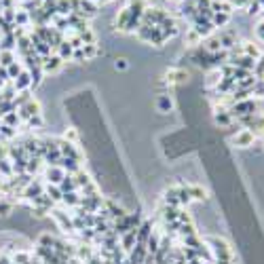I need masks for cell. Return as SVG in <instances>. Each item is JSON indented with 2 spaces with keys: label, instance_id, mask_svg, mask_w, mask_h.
I'll return each mask as SVG.
<instances>
[{
  "label": "cell",
  "instance_id": "cell-1",
  "mask_svg": "<svg viewBox=\"0 0 264 264\" xmlns=\"http://www.w3.org/2000/svg\"><path fill=\"white\" fill-rule=\"evenodd\" d=\"M207 241L214 245V248H209L211 262L214 264H231L233 262V252L226 241H222V239H207Z\"/></svg>",
  "mask_w": 264,
  "mask_h": 264
},
{
  "label": "cell",
  "instance_id": "cell-2",
  "mask_svg": "<svg viewBox=\"0 0 264 264\" xmlns=\"http://www.w3.org/2000/svg\"><path fill=\"white\" fill-rule=\"evenodd\" d=\"M254 131H250V129H243V131H239L237 135H235V139H233V144L235 146H239V148H248V146H252V142H254Z\"/></svg>",
  "mask_w": 264,
  "mask_h": 264
},
{
  "label": "cell",
  "instance_id": "cell-3",
  "mask_svg": "<svg viewBox=\"0 0 264 264\" xmlns=\"http://www.w3.org/2000/svg\"><path fill=\"white\" fill-rule=\"evenodd\" d=\"M62 64H64V59H62L59 55L45 57V62H40V70H43L45 74H49V72H55V70H59V68H62Z\"/></svg>",
  "mask_w": 264,
  "mask_h": 264
},
{
  "label": "cell",
  "instance_id": "cell-4",
  "mask_svg": "<svg viewBox=\"0 0 264 264\" xmlns=\"http://www.w3.org/2000/svg\"><path fill=\"white\" fill-rule=\"evenodd\" d=\"M47 178H49V182H53V184H62V182L66 180V173H64L62 167L53 165V167L47 169Z\"/></svg>",
  "mask_w": 264,
  "mask_h": 264
},
{
  "label": "cell",
  "instance_id": "cell-5",
  "mask_svg": "<svg viewBox=\"0 0 264 264\" xmlns=\"http://www.w3.org/2000/svg\"><path fill=\"white\" fill-rule=\"evenodd\" d=\"M26 87H32V76H30V72H22L19 76L15 78V89H17V91H24Z\"/></svg>",
  "mask_w": 264,
  "mask_h": 264
},
{
  "label": "cell",
  "instance_id": "cell-6",
  "mask_svg": "<svg viewBox=\"0 0 264 264\" xmlns=\"http://www.w3.org/2000/svg\"><path fill=\"white\" fill-rule=\"evenodd\" d=\"M11 64H15V53L13 51H7V49H0V66L9 68Z\"/></svg>",
  "mask_w": 264,
  "mask_h": 264
},
{
  "label": "cell",
  "instance_id": "cell-7",
  "mask_svg": "<svg viewBox=\"0 0 264 264\" xmlns=\"http://www.w3.org/2000/svg\"><path fill=\"white\" fill-rule=\"evenodd\" d=\"M214 118H216V123H218L220 127H228V125L233 123V114H231V112H226V110H222L220 114L216 112V116H214Z\"/></svg>",
  "mask_w": 264,
  "mask_h": 264
},
{
  "label": "cell",
  "instance_id": "cell-8",
  "mask_svg": "<svg viewBox=\"0 0 264 264\" xmlns=\"http://www.w3.org/2000/svg\"><path fill=\"white\" fill-rule=\"evenodd\" d=\"M156 106H158V110H161V112H169L173 108V101H171V97L161 95V97L156 99Z\"/></svg>",
  "mask_w": 264,
  "mask_h": 264
},
{
  "label": "cell",
  "instance_id": "cell-9",
  "mask_svg": "<svg viewBox=\"0 0 264 264\" xmlns=\"http://www.w3.org/2000/svg\"><path fill=\"white\" fill-rule=\"evenodd\" d=\"M22 72H24V70H22V66L17 64V62H15V64H11V66L7 68V76H9V78H17Z\"/></svg>",
  "mask_w": 264,
  "mask_h": 264
},
{
  "label": "cell",
  "instance_id": "cell-10",
  "mask_svg": "<svg viewBox=\"0 0 264 264\" xmlns=\"http://www.w3.org/2000/svg\"><path fill=\"white\" fill-rule=\"evenodd\" d=\"M11 209H13V203L11 201H5V199H0V216H9L11 214Z\"/></svg>",
  "mask_w": 264,
  "mask_h": 264
},
{
  "label": "cell",
  "instance_id": "cell-11",
  "mask_svg": "<svg viewBox=\"0 0 264 264\" xmlns=\"http://www.w3.org/2000/svg\"><path fill=\"white\" fill-rule=\"evenodd\" d=\"M5 123H9V125H19V116H17L15 112H9V114H5Z\"/></svg>",
  "mask_w": 264,
  "mask_h": 264
},
{
  "label": "cell",
  "instance_id": "cell-12",
  "mask_svg": "<svg viewBox=\"0 0 264 264\" xmlns=\"http://www.w3.org/2000/svg\"><path fill=\"white\" fill-rule=\"evenodd\" d=\"M114 68H116V70H125V68H127V59H116Z\"/></svg>",
  "mask_w": 264,
  "mask_h": 264
}]
</instances>
